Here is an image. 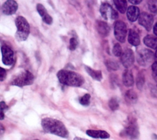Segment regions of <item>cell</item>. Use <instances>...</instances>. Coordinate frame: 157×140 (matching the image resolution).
Masks as SVG:
<instances>
[{
  "label": "cell",
  "instance_id": "cell-1",
  "mask_svg": "<svg viewBox=\"0 0 157 140\" xmlns=\"http://www.w3.org/2000/svg\"><path fill=\"white\" fill-rule=\"evenodd\" d=\"M41 125L43 130L48 133L64 138H67L69 136L67 128L60 120L49 117L44 118L41 120Z\"/></svg>",
  "mask_w": 157,
  "mask_h": 140
},
{
  "label": "cell",
  "instance_id": "cell-2",
  "mask_svg": "<svg viewBox=\"0 0 157 140\" xmlns=\"http://www.w3.org/2000/svg\"><path fill=\"white\" fill-rule=\"evenodd\" d=\"M56 75L59 81L66 86L79 87L85 82L84 78L80 74L68 70H61Z\"/></svg>",
  "mask_w": 157,
  "mask_h": 140
},
{
  "label": "cell",
  "instance_id": "cell-3",
  "mask_svg": "<svg viewBox=\"0 0 157 140\" xmlns=\"http://www.w3.org/2000/svg\"><path fill=\"white\" fill-rule=\"evenodd\" d=\"M17 27L15 38L18 41H25L30 33V27L26 19L22 16H18L15 20Z\"/></svg>",
  "mask_w": 157,
  "mask_h": 140
},
{
  "label": "cell",
  "instance_id": "cell-4",
  "mask_svg": "<svg viewBox=\"0 0 157 140\" xmlns=\"http://www.w3.org/2000/svg\"><path fill=\"white\" fill-rule=\"evenodd\" d=\"M33 75L28 70H25L12 77L10 81V83L12 85H15L18 87H23L24 86L30 85L33 84Z\"/></svg>",
  "mask_w": 157,
  "mask_h": 140
},
{
  "label": "cell",
  "instance_id": "cell-5",
  "mask_svg": "<svg viewBox=\"0 0 157 140\" xmlns=\"http://www.w3.org/2000/svg\"><path fill=\"white\" fill-rule=\"evenodd\" d=\"M155 59L153 52L148 49H142L137 53V62L142 67H148L152 64Z\"/></svg>",
  "mask_w": 157,
  "mask_h": 140
},
{
  "label": "cell",
  "instance_id": "cell-6",
  "mask_svg": "<svg viewBox=\"0 0 157 140\" xmlns=\"http://www.w3.org/2000/svg\"><path fill=\"white\" fill-rule=\"evenodd\" d=\"M114 35L117 40L121 43H124L127 35V27L126 23L121 21L118 20L114 25Z\"/></svg>",
  "mask_w": 157,
  "mask_h": 140
},
{
  "label": "cell",
  "instance_id": "cell-7",
  "mask_svg": "<svg viewBox=\"0 0 157 140\" xmlns=\"http://www.w3.org/2000/svg\"><path fill=\"white\" fill-rule=\"evenodd\" d=\"M101 16L105 20H115L118 17V14L110 4L107 2L101 4L99 9Z\"/></svg>",
  "mask_w": 157,
  "mask_h": 140
},
{
  "label": "cell",
  "instance_id": "cell-8",
  "mask_svg": "<svg viewBox=\"0 0 157 140\" xmlns=\"http://www.w3.org/2000/svg\"><path fill=\"white\" fill-rule=\"evenodd\" d=\"M123 136H126L131 139H136L139 136V131L137 125L135 120H131L124 130L122 131Z\"/></svg>",
  "mask_w": 157,
  "mask_h": 140
},
{
  "label": "cell",
  "instance_id": "cell-9",
  "mask_svg": "<svg viewBox=\"0 0 157 140\" xmlns=\"http://www.w3.org/2000/svg\"><path fill=\"white\" fill-rule=\"evenodd\" d=\"M153 20V17L152 15L145 12H143L140 14L138 19L139 25L144 27L147 31H150L151 29Z\"/></svg>",
  "mask_w": 157,
  "mask_h": 140
},
{
  "label": "cell",
  "instance_id": "cell-10",
  "mask_svg": "<svg viewBox=\"0 0 157 140\" xmlns=\"http://www.w3.org/2000/svg\"><path fill=\"white\" fill-rule=\"evenodd\" d=\"M2 60L4 65H10L13 62V51L7 45H2L1 46Z\"/></svg>",
  "mask_w": 157,
  "mask_h": 140
},
{
  "label": "cell",
  "instance_id": "cell-11",
  "mask_svg": "<svg viewBox=\"0 0 157 140\" xmlns=\"http://www.w3.org/2000/svg\"><path fill=\"white\" fill-rule=\"evenodd\" d=\"M121 62L126 68L131 67L133 65L134 62V54L132 49L129 48L125 49L121 56Z\"/></svg>",
  "mask_w": 157,
  "mask_h": 140
},
{
  "label": "cell",
  "instance_id": "cell-12",
  "mask_svg": "<svg viewBox=\"0 0 157 140\" xmlns=\"http://www.w3.org/2000/svg\"><path fill=\"white\" fill-rule=\"evenodd\" d=\"M18 9V3L14 0L6 1L2 6V12L7 15H10L14 14Z\"/></svg>",
  "mask_w": 157,
  "mask_h": 140
},
{
  "label": "cell",
  "instance_id": "cell-13",
  "mask_svg": "<svg viewBox=\"0 0 157 140\" xmlns=\"http://www.w3.org/2000/svg\"><path fill=\"white\" fill-rule=\"evenodd\" d=\"M36 9L42 19V20L48 25H51L53 22L52 17L48 14L45 7L42 4H37L36 6Z\"/></svg>",
  "mask_w": 157,
  "mask_h": 140
},
{
  "label": "cell",
  "instance_id": "cell-14",
  "mask_svg": "<svg viewBox=\"0 0 157 140\" xmlns=\"http://www.w3.org/2000/svg\"><path fill=\"white\" fill-rule=\"evenodd\" d=\"M96 28L98 33L102 37H105L110 33V27L109 25L102 20H97L96 22Z\"/></svg>",
  "mask_w": 157,
  "mask_h": 140
},
{
  "label": "cell",
  "instance_id": "cell-15",
  "mask_svg": "<svg viewBox=\"0 0 157 140\" xmlns=\"http://www.w3.org/2000/svg\"><path fill=\"white\" fill-rule=\"evenodd\" d=\"M140 15V10L139 7L135 6H130L126 10V16L130 22H135L139 19Z\"/></svg>",
  "mask_w": 157,
  "mask_h": 140
},
{
  "label": "cell",
  "instance_id": "cell-16",
  "mask_svg": "<svg viewBox=\"0 0 157 140\" xmlns=\"http://www.w3.org/2000/svg\"><path fill=\"white\" fill-rule=\"evenodd\" d=\"M88 136L93 138H100V139H107L110 137V134L105 131L103 130H88L86 131Z\"/></svg>",
  "mask_w": 157,
  "mask_h": 140
},
{
  "label": "cell",
  "instance_id": "cell-17",
  "mask_svg": "<svg viewBox=\"0 0 157 140\" xmlns=\"http://www.w3.org/2000/svg\"><path fill=\"white\" fill-rule=\"evenodd\" d=\"M122 80L124 85L126 87L132 86L134 84L133 75L131 70H125L122 75Z\"/></svg>",
  "mask_w": 157,
  "mask_h": 140
},
{
  "label": "cell",
  "instance_id": "cell-18",
  "mask_svg": "<svg viewBox=\"0 0 157 140\" xmlns=\"http://www.w3.org/2000/svg\"><path fill=\"white\" fill-rule=\"evenodd\" d=\"M128 41L129 44L134 46H137L139 45L140 39L139 34L133 29H130L129 30Z\"/></svg>",
  "mask_w": 157,
  "mask_h": 140
},
{
  "label": "cell",
  "instance_id": "cell-19",
  "mask_svg": "<svg viewBox=\"0 0 157 140\" xmlns=\"http://www.w3.org/2000/svg\"><path fill=\"white\" fill-rule=\"evenodd\" d=\"M144 43L147 47L154 49L157 48V37L154 35H148L145 36L144 38Z\"/></svg>",
  "mask_w": 157,
  "mask_h": 140
},
{
  "label": "cell",
  "instance_id": "cell-20",
  "mask_svg": "<svg viewBox=\"0 0 157 140\" xmlns=\"http://www.w3.org/2000/svg\"><path fill=\"white\" fill-rule=\"evenodd\" d=\"M85 69L88 74L94 80L100 81L102 79V75L101 70H96L91 68L88 66H85Z\"/></svg>",
  "mask_w": 157,
  "mask_h": 140
},
{
  "label": "cell",
  "instance_id": "cell-21",
  "mask_svg": "<svg viewBox=\"0 0 157 140\" xmlns=\"http://www.w3.org/2000/svg\"><path fill=\"white\" fill-rule=\"evenodd\" d=\"M124 97L126 102L129 104H133L137 101V95L136 93L132 89H129L126 92Z\"/></svg>",
  "mask_w": 157,
  "mask_h": 140
},
{
  "label": "cell",
  "instance_id": "cell-22",
  "mask_svg": "<svg viewBox=\"0 0 157 140\" xmlns=\"http://www.w3.org/2000/svg\"><path fill=\"white\" fill-rule=\"evenodd\" d=\"M114 4L117 10L121 14L127 10V1L125 0H114Z\"/></svg>",
  "mask_w": 157,
  "mask_h": 140
},
{
  "label": "cell",
  "instance_id": "cell-23",
  "mask_svg": "<svg viewBox=\"0 0 157 140\" xmlns=\"http://www.w3.org/2000/svg\"><path fill=\"white\" fill-rule=\"evenodd\" d=\"M144 84H145V75L144 72L141 71L137 75V78H136L137 88L139 90H142Z\"/></svg>",
  "mask_w": 157,
  "mask_h": 140
},
{
  "label": "cell",
  "instance_id": "cell-24",
  "mask_svg": "<svg viewBox=\"0 0 157 140\" xmlns=\"http://www.w3.org/2000/svg\"><path fill=\"white\" fill-rule=\"evenodd\" d=\"M105 65L109 70H117L119 69L118 62L112 59H107L105 61Z\"/></svg>",
  "mask_w": 157,
  "mask_h": 140
},
{
  "label": "cell",
  "instance_id": "cell-25",
  "mask_svg": "<svg viewBox=\"0 0 157 140\" xmlns=\"http://www.w3.org/2000/svg\"><path fill=\"white\" fill-rule=\"evenodd\" d=\"M91 96L89 94H85L79 99V102L83 106H88L90 103Z\"/></svg>",
  "mask_w": 157,
  "mask_h": 140
},
{
  "label": "cell",
  "instance_id": "cell-26",
  "mask_svg": "<svg viewBox=\"0 0 157 140\" xmlns=\"http://www.w3.org/2000/svg\"><path fill=\"white\" fill-rule=\"evenodd\" d=\"M147 5L148 9L152 13H157V0L148 1Z\"/></svg>",
  "mask_w": 157,
  "mask_h": 140
},
{
  "label": "cell",
  "instance_id": "cell-27",
  "mask_svg": "<svg viewBox=\"0 0 157 140\" xmlns=\"http://www.w3.org/2000/svg\"><path fill=\"white\" fill-rule=\"evenodd\" d=\"M109 106L112 110H116L119 107V104L118 100L115 97H112L109 101Z\"/></svg>",
  "mask_w": 157,
  "mask_h": 140
},
{
  "label": "cell",
  "instance_id": "cell-28",
  "mask_svg": "<svg viewBox=\"0 0 157 140\" xmlns=\"http://www.w3.org/2000/svg\"><path fill=\"white\" fill-rule=\"evenodd\" d=\"M112 52H113V54L117 57H120L122 55V53H123L122 48L119 43H116L114 44L113 47Z\"/></svg>",
  "mask_w": 157,
  "mask_h": 140
},
{
  "label": "cell",
  "instance_id": "cell-29",
  "mask_svg": "<svg viewBox=\"0 0 157 140\" xmlns=\"http://www.w3.org/2000/svg\"><path fill=\"white\" fill-rule=\"evenodd\" d=\"M78 44V40L75 37H72L69 40V49L71 51H74Z\"/></svg>",
  "mask_w": 157,
  "mask_h": 140
},
{
  "label": "cell",
  "instance_id": "cell-30",
  "mask_svg": "<svg viewBox=\"0 0 157 140\" xmlns=\"http://www.w3.org/2000/svg\"><path fill=\"white\" fill-rule=\"evenodd\" d=\"M151 75L155 81L157 82V62H153L151 65Z\"/></svg>",
  "mask_w": 157,
  "mask_h": 140
},
{
  "label": "cell",
  "instance_id": "cell-31",
  "mask_svg": "<svg viewBox=\"0 0 157 140\" xmlns=\"http://www.w3.org/2000/svg\"><path fill=\"white\" fill-rule=\"evenodd\" d=\"M151 94L155 97H157V85H151L150 86Z\"/></svg>",
  "mask_w": 157,
  "mask_h": 140
},
{
  "label": "cell",
  "instance_id": "cell-32",
  "mask_svg": "<svg viewBox=\"0 0 157 140\" xmlns=\"http://www.w3.org/2000/svg\"><path fill=\"white\" fill-rule=\"evenodd\" d=\"M6 71L4 68L0 67V81H3L6 76Z\"/></svg>",
  "mask_w": 157,
  "mask_h": 140
},
{
  "label": "cell",
  "instance_id": "cell-33",
  "mask_svg": "<svg viewBox=\"0 0 157 140\" xmlns=\"http://www.w3.org/2000/svg\"><path fill=\"white\" fill-rule=\"evenodd\" d=\"M8 108H9V107L6 105L5 102H4V101H1L0 102V110L4 112L5 110H7Z\"/></svg>",
  "mask_w": 157,
  "mask_h": 140
},
{
  "label": "cell",
  "instance_id": "cell-34",
  "mask_svg": "<svg viewBox=\"0 0 157 140\" xmlns=\"http://www.w3.org/2000/svg\"><path fill=\"white\" fill-rule=\"evenodd\" d=\"M5 132V128L4 125L0 123V139L3 136Z\"/></svg>",
  "mask_w": 157,
  "mask_h": 140
},
{
  "label": "cell",
  "instance_id": "cell-35",
  "mask_svg": "<svg viewBox=\"0 0 157 140\" xmlns=\"http://www.w3.org/2000/svg\"><path fill=\"white\" fill-rule=\"evenodd\" d=\"M128 1L132 4H139L142 2L141 0H129Z\"/></svg>",
  "mask_w": 157,
  "mask_h": 140
},
{
  "label": "cell",
  "instance_id": "cell-36",
  "mask_svg": "<svg viewBox=\"0 0 157 140\" xmlns=\"http://www.w3.org/2000/svg\"><path fill=\"white\" fill-rule=\"evenodd\" d=\"M153 33L157 37V22H156V23L155 24V25L153 27Z\"/></svg>",
  "mask_w": 157,
  "mask_h": 140
},
{
  "label": "cell",
  "instance_id": "cell-37",
  "mask_svg": "<svg viewBox=\"0 0 157 140\" xmlns=\"http://www.w3.org/2000/svg\"><path fill=\"white\" fill-rule=\"evenodd\" d=\"M4 118V112L0 110V120H3Z\"/></svg>",
  "mask_w": 157,
  "mask_h": 140
},
{
  "label": "cell",
  "instance_id": "cell-38",
  "mask_svg": "<svg viewBox=\"0 0 157 140\" xmlns=\"http://www.w3.org/2000/svg\"><path fill=\"white\" fill-rule=\"evenodd\" d=\"M74 140H88V139H83V138H79V137H75Z\"/></svg>",
  "mask_w": 157,
  "mask_h": 140
},
{
  "label": "cell",
  "instance_id": "cell-39",
  "mask_svg": "<svg viewBox=\"0 0 157 140\" xmlns=\"http://www.w3.org/2000/svg\"><path fill=\"white\" fill-rule=\"evenodd\" d=\"M154 56H155V59L156 62H157V49H156V52H155V54Z\"/></svg>",
  "mask_w": 157,
  "mask_h": 140
},
{
  "label": "cell",
  "instance_id": "cell-40",
  "mask_svg": "<svg viewBox=\"0 0 157 140\" xmlns=\"http://www.w3.org/2000/svg\"><path fill=\"white\" fill-rule=\"evenodd\" d=\"M34 140H39V139H34Z\"/></svg>",
  "mask_w": 157,
  "mask_h": 140
}]
</instances>
